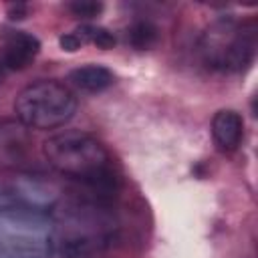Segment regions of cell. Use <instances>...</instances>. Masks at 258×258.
Listing matches in <instances>:
<instances>
[{"instance_id": "1", "label": "cell", "mask_w": 258, "mask_h": 258, "mask_svg": "<svg viewBox=\"0 0 258 258\" xmlns=\"http://www.w3.org/2000/svg\"><path fill=\"white\" fill-rule=\"evenodd\" d=\"M42 155L52 169L83 181L95 191L109 194L115 183L107 147L81 129H64L44 139Z\"/></svg>"}, {"instance_id": "2", "label": "cell", "mask_w": 258, "mask_h": 258, "mask_svg": "<svg viewBox=\"0 0 258 258\" xmlns=\"http://www.w3.org/2000/svg\"><path fill=\"white\" fill-rule=\"evenodd\" d=\"M256 24L252 20H238L222 16L210 22L198 42L202 62L216 73H242L256 56Z\"/></svg>"}, {"instance_id": "3", "label": "cell", "mask_w": 258, "mask_h": 258, "mask_svg": "<svg viewBox=\"0 0 258 258\" xmlns=\"http://www.w3.org/2000/svg\"><path fill=\"white\" fill-rule=\"evenodd\" d=\"M16 119L28 129H56L77 113L75 93L56 79H40L26 85L14 99Z\"/></svg>"}, {"instance_id": "4", "label": "cell", "mask_w": 258, "mask_h": 258, "mask_svg": "<svg viewBox=\"0 0 258 258\" xmlns=\"http://www.w3.org/2000/svg\"><path fill=\"white\" fill-rule=\"evenodd\" d=\"M40 52V40L24 30H6L2 40V67L6 71H22L26 69L36 54Z\"/></svg>"}, {"instance_id": "5", "label": "cell", "mask_w": 258, "mask_h": 258, "mask_svg": "<svg viewBox=\"0 0 258 258\" xmlns=\"http://www.w3.org/2000/svg\"><path fill=\"white\" fill-rule=\"evenodd\" d=\"M30 155V133L18 119L0 121V167L22 165Z\"/></svg>"}, {"instance_id": "6", "label": "cell", "mask_w": 258, "mask_h": 258, "mask_svg": "<svg viewBox=\"0 0 258 258\" xmlns=\"http://www.w3.org/2000/svg\"><path fill=\"white\" fill-rule=\"evenodd\" d=\"M210 131L220 151H236L244 137V119L234 109H220L212 119Z\"/></svg>"}, {"instance_id": "7", "label": "cell", "mask_w": 258, "mask_h": 258, "mask_svg": "<svg viewBox=\"0 0 258 258\" xmlns=\"http://www.w3.org/2000/svg\"><path fill=\"white\" fill-rule=\"evenodd\" d=\"M69 81L85 93H101L115 83V75L103 64H83L69 73Z\"/></svg>"}, {"instance_id": "8", "label": "cell", "mask_w": 258, "mask_h": 258, "mask_svg": "<svg viewBox=\"0 0 258 258\" xmlns=\"http://www.w3.org/2000/svg\"><path fill=\"white\" fill-rule=\"evenodd\" d=\"M127 40L133 48L137 50H149L157 44L159 40V30L153 22L149 20H135L127 28Z\"/></svg>"}, {"instance_id": "9", "label": "cell", "mask_w": 258, "mask_h": 258, "mask_svg": "<svg viewBox=\"0 0 258 258\" xmlns=\"http://www.w3.org/2000/svg\"><path fill=\"white\" fill-rule=\"evenodd\" d=\"M75 32L79 34V38L83 40V44H95L103 50H109L115 46V36L113 32H109L103 26H95V24H81L79 28H75Z\"/></svg>"}, {"instance_id": "10", "label": "cell", "mask_w": 258, "mask_h": 258, "mask_svg": "<svg viewBox=\"0 0 258 258\" xmlns=\"http://www.w3.org/2000/svg\"><path fill=\"white\" fill-rule=\"evenodd\" d=\"M67 8L79 18H95L97 14H101L103 4L101 2H89V0H77V2H71Z\"/></svg>"}, {"instance_id": "11", "label": "cell", "mask_w": 258, "mask_h": 258, "mask_svg": "<svg viewBox=\"0 0 258 258\" xmlns=\"http://www.w3.org/2000/svg\"><path fill=\"white\" fill-rule=\"evenodd\" d=\"M58 46H60L62 50H67V52H75V50H79V48L83 46V40H81L79 34L73 30V32H64V34L58 36Z\"/></svg>"}, {"instance_id": "12", "label": "cell", "mask_w": 258, "mask_h": 258, "mask_svg": "<svg viewBox=\"0 0 258 258\" xmlns=\"http://www.w3.org/2000/svg\"><path fill=\"white\" fill-rule=\"evenodd\" d=\"M24 14H26V4H10L8 6V16L12 18V20H20V18H24Z\"/></svg>"}, {"instance_id": "13", "label": "cell", "mask_w": 258, "mask_h": 258, "mask_svg": "<svg viewBox=\"0 0 258 258\" xmlns=\"http://www.w3.org/2000/svg\"><path fill=\"white\" fill-rule=\"evenodd\" d=\"M4 71H6V69L2 67V60H0V79H2V75H4Z\"/></svg>"}]
</instances>
